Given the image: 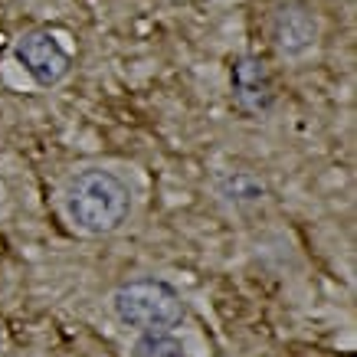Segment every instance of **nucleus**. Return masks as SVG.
<instances>
[{"instance_id":"3","label":"nucleus","mask_w":357,"mask_h":357,"mask_svg":"<svg viewBox=\"0 0 357 357\" xmlns=\"http://www.w3.org/2000/svg\"><path fill=\"white\" fill-rule=\"evenodd\" d=\"M17 63L26 69V76L36 86H43V89L63 82L66 73H69V53L43 30L26 33L20 43H17Z\"/></svg>"},{"instance_id":"6","label":"nucleus","mask_w":357,"mask_h":357,"mask_svg":"<svg viewBox=\"0 0 357 357\" xmlns=\"http://www.w3.org/2000/svg\"><path fill=\"white\" fill-rule=\"evenodd\" d=\"M233 79H236V98L246 105V98L252 96L249 109H262L266 105V86H262V63L256 59H243V63L233 69Z\"/></svg>"},{"instance_id":"2","label":"nucleus","mask_w":357,"mask_h":357,"mask_svg":"<svg viewBox=\"0 0 357 357\" xmlns=\"http://www.w3.org/2000/svg\"><path fill=\"white\" fill-rule=\"evenodd\" d=\"M109 308L121 328L141 331H174L184 321L187 305L181 292L164 279H135L119 285L109 298Z\"/></svg>"},{"instance_id":"5","label":"nucleus","mask_w":357,"mask_h":357,"mask_svg":"<svg viewBox=\"0 0 357 357\" xmlns=\"http://www.w3.org/2000/svg\"><path fill=\"white\" fill-rule=\"evenodd\" d=\"M131 357H187V347L174 331H141Z\"/></svg>"},{"instance_id":"4","label":"nucleus","mask_w":357,"mask_h":357,"mask_svg":"<svg viewBox=\"0 0 357 357\" xmlns=\"http://www.w3.org/2000/svg\"><path fill=\"white\" fill-rule=\"evenodd\" d=\"M275 43L282 53L298 56L314 43V20L305 10H282L275 17Z\"/></svg>"},{"instance_id":"1","label":"nucleus","mask_w":357,"mask_h":357,"mask_svg":"<svg viewBox=\"0 0 357 357\" xmlns=\"http://www.w3.org/2000/svg\"><path fill=\"white\" fill-rule=\"evenodd\" d=\"M135 194L109 167H79L59 187V213L79 236H112L128 223Z\"/></svg>"}]
</instances>
